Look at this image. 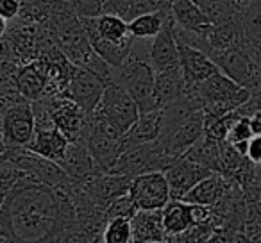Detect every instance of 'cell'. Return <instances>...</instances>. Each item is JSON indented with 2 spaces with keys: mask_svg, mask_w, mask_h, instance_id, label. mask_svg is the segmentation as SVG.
I'll list each match as a JSON object with an SVG mask.
<instances>
[{
  "mask_svg": "<svg viewBox=\"0 0 261 243\" xmlns=\"http://www.w3.org/2000/svg\"><path fill=\"white\" fill-rule=\"evenodd\" d=\"M186 95L197 98L202 105L204 115L211 116V118L236 111L252 98V91L249 88L232 80L222 70L211 75L210 79H206L204 83H200L199 86L188 90Z\"/></svg>",
  "mask_w": 261,
  "mask_h": 243,
  "instance_id": "7a4b0ae2",
  "label": "cell"
},
{
  "mask_svg": "<svg viewBox=\"0 0 261 243\" xmlns=\"http://www.w3.org/2000/svg\"><path fill=\"white\" fill-rule=\"evenodd\" d=\"M168 15H170V9L168 11L160 9V11L138 15L136 18H133L129 22L130 36L138 38V40H152V38H156L163 31L165 23L168 20Z\"/></svg>",
  "mask_w": 261,
  "mask_h": 243,
  "instance_id": "4316f807",
  "label": "cell"
},
{
  "mask_svg": "<svg viewBox=\"0 0 261 243\" xmlns=\"http://www.w3.org/2000/svg\"><path fill=\"white\" fill-rule=\"evenodd\" d=\"M111 80L123 86L138 104L142 115L160 107L156 95V70L133 52L122 66L113 68Z\"/></svg>",
  "mask_w": 261,
  "mask_h": 243,
  "instance_id": "3957f363",
  "label": "cell"
},
{
  "mask_svg": "<svg viewBox=\"0 0 261 243\" xmlns=\"http://www.w3.org/2000/svg\"><path fill=\"white\" fill-rule=\"evenodd\" d=\"M231 179L224 177L222 174H211L210 177L202 179L195 188L190 193H186V197L182 200L188 204H204V206H215L220 202V199L225 195Z\"/></svg>",
  "mask_w": 261,
  "mask_h": 243,
  "instance_id": "cb8c5ba5",
  "label": "cell"
},
{
  "mask_svg": "<svg viewBox=\"0 0 261 243\" xmlns=\"http://www.w3.org/2000/svg\"><path fill=\"white\" fill-rule=\"evenodd\" d=\"M138 207H136L135 200L130 199V195L120 197L118 200L111 204V206L106 209V214H108V220H113V218H133L136 213H138Z\"/></svg>",
  "mask_w": 261,
  "mask_h": 243,
  "instance_id": "d6a6232c",
  "label": "cell"
},
{
  "mask_svg": "<svg viewBox=\"0 0 261 243\" xmlns=\"http://www.w3.org/2000/svg\"><path fill=\"white\" fill-rule=\"evenodd\" d=\"M18 90L27 100L34 102L45 97L48 84V61L45 58H38L34 61L22 66L16 75Z\"/></svg>",
  "mask_w": 261,
  "mask_h": 243,
  "instance_id": "ac0fdd59",
  "label": "cell"
},
{
  "mask_svg": "<svg viewBox=\"0 0 261 243\" xmlns=\"http://www.w3.org/2000/svg\"><path fill=\"white\" fill-rule=\"evenodd\" d=\"M68 147H70V140L58 127H52V129L36 131L33 143L27 149H31L33 152L40 154V156L47 157V159L59 165L63 161V157H65Z\"/></svg>",
  "mask_w": 261,
  "mask_h": 243,
  "instance_id": "7402d4cb",
  "label": "cell"
},
{
  "mask_svg": "<svg viewBox=\"0 0 261 243\" xmlns=\"http://www.w3.org/2000/svg\"><path fill=\"white\" fill-rule=\"evenodd\" d=\"M238 20L247 36L261 41V0H249Z\"/></svg>",
  "mask_w": 261,
  "mask_h": 243,
  "instance_id": "f1b7e54d",
  "label": "cell"
},
{
  "mask_svg": "<svg viewBox=\"0 0 261 243\" xmlns=\"http://www.w3.org/2000/svg\"><path fill=\"white\" fill-rule=\"evenodd\" d=\"M93 29L97 34L106 41H113V43H122V41L130 40V31L129 22L122 18L120 15L115 13H104V15L97 16V18H90Z\"/></svg>",
  "mask_w": 261,
  "mask_h": 243,
  "instance_id": "484cf974",
  "label": "cell"
},
{
  "mask_svg": "<svg viewBox=\"0 0 261 243\" xmlns=\"http://www.w3.org/2000/svg\"><path fill=\"white\" fill-rule=\"evenodd\" d=\"M79 18H97L104 15V0H70Z\"/></svg>",
  "mask_w": 261,
  "mask_h": 243,
  "instance_id": "836d02e7",
  "label": "cell"
},
{
  "mask_svg": "<svg viewBox=\"0 0 261 243\" xmlns=\"http://www.w3.org/2000/svg\"><path fill=\"white\" fill-rule=\"evenodd\" d=\"M250 118V125H252V131H254V136L261 134V109L254 111L252 115L249 116Z\"/></svg>",
  "mask_w": 261,
  "mask_h": 243,
  "instance_id": "74e56055",
  "label": "cell"
},
{
  "mask_svg": "<svg viewBox=\"0 0 261 243\" xmlns=\"http://www.w3.org/2000/svg\"><path fill=\"white\" fill-rule=\"evenodd\" d=\"M154 243H167V241H154Z\"/></svg>",
  "mask_w": 261,
  "mask_h": 243,
  "instance_id": "ab89813d",
  "label": "cell"
},
{
  "mask_svg": "<svg viewBox=\"0 0 261 243\" xmlns=\"http://www.w3.org/2000/svg\"><path fill=\"white\" fill-rule=\"evenodd\" d=\"M2 147H29L36 136L33 102L25 100L2 111Z\"/></svg>",
  "mask_w": 261,
  "mask_h": 243,
  "instance_id": "ba28073f",
  "label": "cell"
},
{
  "mask_svg": "<svg viewBox=\"0 0 261 243\" xmlns=\"http://www.w3.org/2000/svg\"><path fill=\"white\" fill-rule=\"evenodd\" d=\"M247 159L250 163L261 167V134L254 136L249 142V147H247Z\"/></svg>",
  "mask_w": 261,
  "mask_h": 243,
  "instance_id": "8d00e7d4",
  "label": "cell"
},
{
  "mask_svg": "<svg viewBox=\"0 0 261 243\" xmlns=\"http://www.w3.org/2000/svg\"><path fill=\"white\" fill-rule=\"evenodd\" d=\"M22 13V0H0V16L4 20H16Z\"/></svg>",
  "mask_w": 261,
  "mask_h": 243,
  "instance_id": "d590c367",
  "label": "cell"
},
{
  "mask_svg": "<svg viewBox=\"0 0 261 243\" xmlns=\"http://www.w3.org/2000/svg\"><path fill=\"white\" fill-rule=\"evenodd\" d=\"M163 224L168 232V238L185 234L192 227H195L192 220V213H190V204L181 199H172L163 207Z\"/></svg>",
  "mask_w": 261,
  "mask_h": 243,
  "instance_id": "d4e9b609",
  "label": "cell"
},
{
  "mask_svg": "<svg viewBox=\"0 0 261 243\" xmlns=\"http://www.w3.org/2000/svg\"><path fill=\"white\" fill-rule=\"evenodd\" d=\"M106 86H108V80L102 79L100 75H97L91 70L75 66L70 75L65 97L79 104L84 109V113L91 116L100 104Z\"/></svg>",
  "mask_w": 261,
  "mask_h": 243,
  "instance_id": "9c48e42d",
  "label": "cell"
},
{
  "mask_svg": "<svg viewBox=\"0 0 261 243\" xmlns=\"http://www.w3.org/2000/svg\"><path fill=\"white\" fill-rule=\"evenodd\" d=\"M129 195L138 209H163L172 200V190L165 172H149L135 177Z\"/></svg>",
  "mask_w": 261,
  "mask_h": 243,
  "instance_id": "30bf717a",
  "label": "cell"
},
{
  "mask_svg": "<svg viewBox=\"0 0 261 243\" xmlns=\"http://www.w3.org/2000/svg\"><path fill=\"white\" fill-rule=\"evenodd\" d=\"M133 243L168 241V232L163 224V209H140L130 218Z\"/></svg>",
  "mask_w": 261,
  "mask_h": 243,
  "instance_id": "d6986e66",
  "label": "cell"
},
{
  "mask_svg": "<svg viewBox=\"0 0 261 243\" xmlns=\"http://www.w3.org/2000/svg\"><path fill=\"white\" fill-rule=\"evenodd\" d=\"M97 113H100L104 118H108L123 134H127L129 129L142 116V111H140L133 95L115 80H109L108 86H106Z\"/></svg>",
  "mask_w": 261,
  "mask_h": 243,
  "instance_id": "8992f818",
  "label": "cell"
},
{
  "mask_svg": "<svg viewBox=\"0 0 261 243\" xmlns=\"http://www.w3.org/2000/svg\"><path fill=\"white\" fill-rule=\"evenodd\" d=\"M135 177L116 174H100L91 181L84 182V192L88 193L91 200L102 209H108L115 200L127 195L130 192Z\"/></svg>",
  "mask_w": 261,
  "mask_h": 243,
  "instance_id": "9a60e30c",
  "label": "cell"
},
{
  "mask_svg": "<svg viewBox=\"0 0 261 243\" xmlns=\"http://www.w3.org/2000/svg\"><path fill=\"white\" fill-rule=\"evenodd\" d=\"M204 125H206V115L202 109L195 111L185 124L179 125L175 131L163 134L160 138V143L165 147V150L168 152V156L172 159H179L181 156H185L206 132H204Z\"/></svg>",
  "mask_w": 261,
  "mask_h": 243,
  "instance_id": "4fadbf2b",
  "label": "cell"
},
{
  "mask_svg": "<svg viewBox=\"0 0 261 243\" xmlns=\"http://www.w3.org/2000/svg\"><path fill=\"white\" fill-rule=\"evenodd\" d=\"M104 243H133L130 218H113L104 231Z\"/></svg>",
  "mask_w": 261,
  "mask_h": 243,
  "instance_id": "f546056e",
  "label": "cell"
},
{
  "mask_svg": "<svg viewBox=\"0 0 261 243\" xmlns=\"http://www.w3.org/2000/svg\"><path fill=\"white\" fill-rule=\"evenodd\" d=\"M123 132H120L108 118L95 111L90 118V127L86 134V145L104 174H109L116 165L118 157L125 150L123 145Z\"/></svg>",
  "mask_w": 261,
  "mask_h": 243,
  "instance_id": "277c9868",
  "label": "cell"
},
{
  "mask_svg": "<svg viewBox=\"0 0 261 243\" xmlns=\"http://www.w3.org/2000/svg\"><path fill=\"white\" fill-rule=\"evenodd\" d=\"M59 167L68 174L70 179H73L75 182H81V184L91 181V179H95L97 175L104 174V172L98 168V165L95 163L86 142L70 143L68 150H66L65 157H63V161L59 163Z\"/></svg>",
  "mask_w": 261,
  "mask_h": 243,
  "instance_id": "e0dca14e",
  "label": "cell"
},
{
  "mask_svg": "<svg viewBox=\"0 0 261 243\" xmlns=\"http://www.w3.org/2000/svg\"><path fill=\"white\" fill-rule=\"evenodd\" d=\"M27 98L22 95V91L18 90V84L16 79L11 77H2L0 80V107L2 111L13 107V105L20 104V102H25Z\"/></svg>",
  "mask_w": 261,
  "mask_h": 243,
  "instance_id": "4dcf8cb0",
  "label": "cell"
},
{
  "mask_svg": "<svg viewBox=\"0 0 261 243\" xmlns=\"http://www.w3.org/2000/svg\"><path fill=\"white\" fill-rule=\"evenodd\" d=\"M90 118L79 104L66 97L54 98V109H52V120L54 125L70 140L73 142H84L90 127Z\"/></svg>",
  "mask_w": 261,
  "mask_h": 243,
  "instance_id": "8fae6325",
  "label": "cell"
},
{
  "mask_svg": "<svg viewBox=\"0 0 261 243\" xmlns=\"http://www.w3.org/2000/svg\"><path fill=\"white\" fill-rule=\"evenodd\" d=\"M207 56L217 63V66L225 75H229L242 86L249 88L252 93L261 88V70L257 68L254 59L245 50L243 43L238 47L227 48V50L210 52Z\"/></svg>",
  "mask_w": 261,
  "mask_h": 243,
  "instance_id": "52a82bcc",
  "label": "cell"
},
{
  "mask_svg": "<svg viewBox=\"0 0 261 243\" xmlns=\"http://www.w3.org/2000/svg\"><path fill=\"white\" fill-rule=\"evenodd\" d=\"M252 138H254V131H252V125H250V118L249 116H242V118H238L231 125L225 142H229L231 145H242V143H249Z\"/></svg>",
  "mask_w": 261,
  "mask_h": 243,
  "instance_id": "1f68e13d",
  "label": "cell"
},
{
  "mask_svg": "<svg viewBox=\"0 0 261 243\" xmlns=\"http://www.w3.org/2000/svg\"><path fill=\"white\" fill-rule=\"evenodd\" d=\"M179 41V66L182 70V75L186 79V86L188 90L199 86L200 83H204L206 79H210L211 75H215L217 72H220V68L217 66V63L210 58L204 50L195 48L192 45Z\"/></svg>",
  "mask_w": 261,
  "mask_h": 243,
  "instance_id": "5bb4252c",
  "label": "cell"
},
{
  "mask_svg": "<svg viewBox=\"0 0 261 243\" xmlns=\"http://www.w3.org/2000/svg\"><path fill=\"white\" fill-rule=\"evenodd\" d=\"M174 163L160 140L154 143L133 145L122 152L116 165L109 174L127 175V177H138L149 172H165Z\"/></svg>",
  "mask_w": 261,
  "mask_h": 243,
  "instance_id": "5b68a950",
  "label": "cell"
},
{
  "mask_svg": "<svg viewBox=\"0 0 261 243\" xmlns=\"http://www.w3.org/2000/svg\"><path fill=\"white\" fill-rule=\"evenodd\" d=\"M70 188H56L29 175L18 179L2 193V238L9 243H86Z\"/></svg>",
  "mask_w": 261,
  "mask_h": 243,
  "instance_id": "6da1fadb",
  "label": "cell"
},
{
  "mask_svg": "<svg viewBox=\"0 0 261 243\" xmlns=\"http://www.w3.org/2000/svg\"><path fill=\"white\" fill-rule=\"evenodd\" d=\"M163 134V113L161 109L145 113L138 118L133 127L123 136V145L125 149L133 145H143V143H154Z\"/></svg>",
  "mask_w": 261,
  "mask_h": 243,
  "instance_id": "44dd1931",
  "label": "cell"
},
{
  "mask_svg": "<svg viewBox=\"0 0 261 243\" xmlns=\"http://www.w3.org/2000/svg\"><path fill=\"white\" fill-rule=\"evenodd\" d=\"M170 15L175 22V27L188 33L206 34L215 25L210 15L195 0H175L170 8Z\"/></svg>",
  "mask_w": 261,
  "mask_h": 243,
  "instance_id": "ffe728a7",
  "label": "cell"
},
{
  "mask_svg": "<svg viewBox=\"0 0 261 243\" xmlns=\"http://www.w3.org/2000/svg\"><path fill=\"white\" fill-rule=\"evenodd\" d=\"M186 91H188V86H186L181 66L156 72V95L160 107H165V105L182 98Z\"/></svg>",
  "mask_w": 261,
  "mask_h": 243,
  "instance_id": "603a6c76",
  "label": "cell"
},
{
  "mask_svg": "<svg viewBox=\"0 0 261 243\" xmlns=\"http://www.w3.org/2000/svg\"><path fill=\"white\" fill-rule=\"evenodd\" d=\"M220 147H222V142L204 134L202 138L186 152V156L195 159L197 163L206 167L207 170L215 172V174H220Z\"/></svg>",
  "mask_w": 261,
  "mask_h": 243,
  "instance_id": "83f0119b",
  "label": "cell"
},
{
  "mask_svg": "<svg viewBox=\"0 0 261 243\" xmlns=\"http://www.w3.org/2000/svg\"><path fill=\"white\" fill-rule=\"evenodd\" d=\"M190 213H192L193 225H207L213 220V206L190 204Z\"/></svg>",
  "mask_w": 261,
  "mask_h": 243,
  "instance_id": "e575fe53",
  "label": "cell"
},
{
  "mask_svg": "<svg viewBox=\"0 0 261 243\" xmlns=\"http://www.w3.org/2000/svg\"><path fill=\"white\" fill-rule=\"evenodd\" d=\"M215 172L207 170L190 156H181L175 159L170 167L165 170V175L168 179V184L172 190V199H185L186 193H190L202 179L210 177Z\"/></svg>",
  "mask_w": 261,
  "mask_h": 243,
  "instance_id": "7c38bea8",
  "label": "cell"
},
{
  "mask_svg": "<svg viewBox=\"0 0 261 243\" xmlns=\"http://www.w3.org/2000/svg\"><path fill=\"white\" fill-rule=\"evenodd\" d=\"M2 243H9V241H8V239H4V238H2Z\"/></svg>",
  "mask_w": 261,
  "mask_h": 243,
  "instance_id": "f35d334b",
  "label": "cell"
},
{
  "mask_svg": "<svg viewBox=\"0 0 261 243\" xmlns=\"http://www.w3.org/2000/svg\"><path fill=\"white\" fill-rule=\"evenodd\" d=\"M149 63L156 72H163V70L179 66V41L172 15H168L163 31L150 43Z\"/></svg>",
  "mask_w": 261,
  "mask_h": 243,
  "instance_id": "2e32d148",
  "label": "cell"
}]
</instances>
